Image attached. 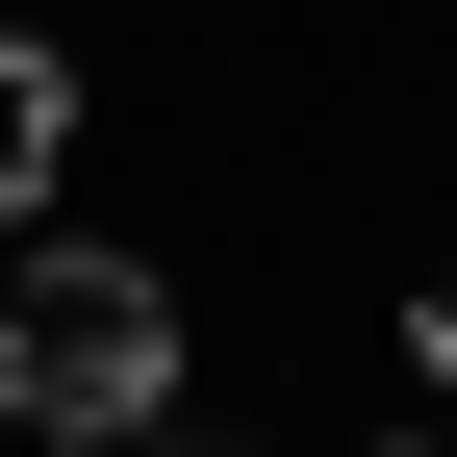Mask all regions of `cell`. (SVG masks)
<instances>
[{
  "label": "cell",
  "instance_id": "1",
  "mask_svg": "<svg viewBox=\"0 0 457 457\" xmlns=\"http://www.w3.org/2000/svg\"><path fill=\"white\" fill-rule=\"evenodd\" d=\"M0 407L128 457L153 407H179V279H153V254H77V228H51V254H0Z\"/></svg>",
  "mask_w": 457,
  "mask_h": 457
},
{
  "label": "cell",
  "instance_id": "2",
  "mask_svg": "<svg viewBox=\"0 0 457 457\" xmlns=\"http://www.w3.org/2000/svg\"><path fill=\"white\" fill-rule=\"evenodd\" d=\"M51 153H77V51H26V26H0V228L51 204Z\"/></svg>",
  "mask_w": 457,
  "mask_h": 457
},
{
  "label": "cell",
  "instance_id": "4",
  "mask_svg": "<svg viewBox=\"0 0 457 457\" xmlns=\"http://www.w3.org/2000/svg\"><path fill=\"white\" fill-rule=\"evenodd\" d=\"M128 457H228V432H128Z\"/></svg>",
  "mask_w": 457,
  "mask_h": 457
},
{
  "label": "cell",
  "instance_id": "5",
  "mask_svg": "<svg viewBox=\"0 0 457 457\" xmlns=\"http://www.w3.org/2000/svg\"><path fill=\"white\" fill-rule=\"evenodd\" d=\"M407 457H432V432H407Z\"/></svg>",
  "mask_w": 457,
  "mask_h": 457
},
{
  "label": "cell",
  "instance_id": "3",
  "mask_svg": "<svg viewBox=\"0 0 457 457\" xmlns=\"http://www.w3.org/2000/svg\"><path fill=\"white\" fill-rule=\"evenodd\" d=\"M407 356H432V381H457V279H432V305H407Z\"/></svg>",
  "mask_w": 457,
  "mask_h": 457
}]
</instances>
